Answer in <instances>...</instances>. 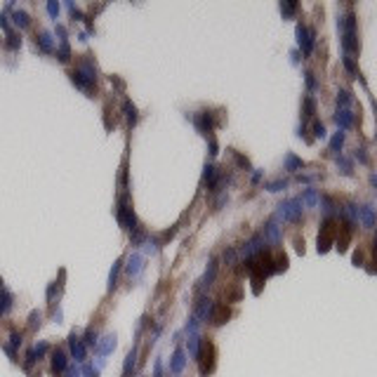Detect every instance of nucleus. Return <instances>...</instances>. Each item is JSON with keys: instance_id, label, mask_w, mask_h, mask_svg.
Wrapping results in <instances>:
<instances>
[{"instance_id": "nucleus-1", "label": "nucleus", "mask_w": 377, "mask_h": 377, "mask_svg": "<svg viewBox=\"0 0 377 377\" xmlns=\"http://www.w3.org/2000/svg\"><path fill=\"white\" fill-rule=\"evenodd\" d=\"M68 78L71 83L76 85V87H81V90H90L97 81V66H94L92 59H81L76 68L68 73Z\"/></svg>"}, {"instance_id": "nucleus-2", "label": "nucleus", "mask_w": 377, "mask_h": 377, "mask_svg": "<svg viewBox=\"0 0 377 377\" xmlns=\"http://www.w3.org/2000/svg\"><path fill=\"white\" fill-rule=\"evenodd\" d=\"M116 219L121 224L123 229H137V217H135V210L130 205V196L127 193H121L118 198V208H116Z\"/></svg>"}, {"instance_id": "nucleus-3", "label": "nucleus", "mask_w": 377, "mask_h": 377, "mask_svg": "<svg viewBox=\"0 0 377 377\" xmlns=\"http://www.w3.org/2000/svg\"><path fill=\"white\" fill-rule=\"evenodd\" d=\"M302 210H304V205H302L299 198H288V201H283L276 208V219H281V222H299L302 219Z\"/></svg>"}, {"instance_id": "nucleus-4", "label": "nucleus", "mask_w": 377, "mask_h": 377, "mask_svg": "<svg viewBox=\"0 0 377 377\" xmlns=\"http://www.w3.org/2000/svg\"><path fill=\"white\" fill-rule=\"evenodd\" d=\"M215 344L208 339H203V344H201V354H198V373H201V377H208L212 370H215Z\"/></svg>"}, {"instance_id": "nucleus-5", "label": "nucleus", "mask_w": 377, "mask_h": 377, "mask_svg": "<svg viewBox=\"0 0 377 377\" xmlns=\"http://www.w3.org/2000/svg\"><path fill=\"white\" fill-rule=\"evenodd\" d=\"M262 252H267V238H264L262 233L250 236V238L238 248V257H241V259H250V257H257V255H262Z\"/></svg>"}, {"instance_id": "nucleus-6", "label": "nucleus", "mask_w": 377, "mask_h": 377, "mask_svg": "<svg viewBox=\"0 0 377 377\" xmlns=\"http://www.w3.org/2000/svg\"><path fill=\"white\" fill-rule=\"evenodd\" d=\"M295 36H297V45H299V50L302 54H307L309 57L314 52V45H316V28L314 26H307V24H297L295 28Z\"/></svg>"}, {"instance_id": "nucleus-7", "label": "nucleus", "mask_w": 377, "mask_h": 377, "mask_svg": "<svg viewBox=\"0 0 377 377\" xmlns=\"http://www.w3.org/2000/svg\"><path fill=\"white\" fill-rule=\"evenodd\" d=\"M335 219L325 217L321 224V233H318V252H328L330 245H335Z\"/></svg>"}, {"instance_id": "nucleus-8", "label": "nucleus", "mask_w": 377, "mask_h": 377, "mask_svg": "<svg viewBox=\"0 0 377 377\" xmlns=\"http://www.w3.org/2000/svg\"><path fill=\"white\" fill-rule=\"evenodd\" d=\"M191 121H193L196 130H198L201 135H210V132L215 130V121H212V113H210V111H198V113H193Z\"/></svg>"}, {"instance_id": "nucleus-9", "label": "nucleus", "mask_w": 377, "mask_h": 377, "mask_svg": "<svg viewBox=\"0 0 377 377\" xmlns=\"http://www.w3.org/2000/svg\"><path fill=\"white\" fill-rule=\"evenodd\" d=\"M68 349H71V356L76 358V363H83V361L87 358V347H85L83 337L76 335V333L68 335Z\"/></svg>"}, {"instance_id": "nucleus-10", "label": "nucleus", "mask_w": 377, "mask_h": 377, "mask_svg": "<svg viewBox=\"0 0 377 377\" xmlns=\"http://www.w3.org/2000/svg\"><path fill=\"white\" fill-rule=\"evenodd\" d=\"M356 24H358V19H356L354 12H344L337 17V28H339L342 36H358L356 33Z\"/></svg>"}, {"instance_id": "nucleus-11", "label": "nucleus", "mask_w": 377, "mask_h": 377, "mask_svg": "<svg viewBox=\"0 0 377 377\" xmlns=\"http://www.w3.org/2000/svg\"><path fill=\"white\" fill-rule=\"evenodd\" d=\"M212 309H215V302H212L210 297H201V299H198V304H196L193 316L198 318V323H208V321H210V316H212Z\"/></svg>"}, {"instance_id": "nucleus-12", "label": "nucleus", "mask_w": 377, "mask_h": 377, "mask_svg": "<svg viewBox=\"0 0 377 377\" xmlns=\"http://www.w3.org/2000/svg\"><path fill=\"white\" fill-rule=\"evenodd\" d=\"M123 267H125V271H127L130 278H137V276L144 271V255H142V252H130L127 264H123Z\"/></svg>"}, {"instance_id": "nucleus-13", "label": "nucleus", "mask_w": 377, "mask_h": 377, "mask_svg": "<svg viewBox=\"0 0 377 377\" xmlns=\"http://www.w3.org/2000/svg\"><path fill=\"white\" fill-rule=\"evenodd\" d=\"M50 368H52V375H64L68 368V358L64 349H54L52 351V361H50Z\"/></svg>"}, {"instance_id": "nucleus-14", "label": "nucleus", "mask_w": 377, "mask_h": 377, "mask_svg": "<svg viewBox=\"0 0 377 377\" xmlns=\"http://www.w3.org/2000/svg\"><path fill=\"white\" fill-rule=\"evenodd\" d=\"M358 219H361L363 229H375L377 215H375V210H373V205H368V203L358 205Z\"/></svg>"}, {"instance_id": "nucleus-15", "label": "nucleus", "mask_w": 377, "mask_h": 377, "mask_svg": "<svg viewBox=\"0 0 377 377\" xmlns=\"http://www.w3.org/2000/svg\"><path fill=\"white\" fill-rule=\"evenodd\" d=\"M215 276H217V259H210V262H208V269L203 273V278L198 281V285H196V293L208 290V288L212 285V281H215Z\"/></svg>"}, {"instance_id": "nucleus-16", "label": "nucleus", "mask_w": 377, "mask_h": 377, "mask_svg": "<svg viewBox=\"0 0 377 377\" xmlns=\"http://www.w3.org/2000/svg\"><path fill=\"white\" fill-rule=\"evenodd\" d=\"M231 318V311L227 304L222 302H215V309H212V316H210V323L212 325H224Z\"/></svg>"}, {"instance_id": "nucleus-17", "label": "nucleus", "mask_w": 377, "mask_h": 377, "mask_svg": "<svg viewBox=\"0 0 377 377\" xmlns=\"http://www.w3.org/2000/svg\"><path fill=\"white\" fill-rule=\"evenodd\" d=\"M335 123L339 125V130H347L356 123V113L351 108H337L335 111Z\"/></svg>"}, {"instance_id": "nucleus-18", "label": "nucleus", "mask_w": 377, "mask_h": 377, "mask_svg": "<svg viewBox=\"0 0 377 377\" xmlns=\"http://www.w3.org/2000/svg\"><path fill=\"white\" fill-rule=\"evenodd\" d=\"M116 339H118V337H116V333H108V335H104L99 342H97V354L106 358L108 354L116 349Z\"/></svg>"}, {"instance_id": "nucleus-19", "label": "nucleus", "mask_w": 377, "mask_h": 377, "mask_svg": "<svg viewBox=\"0 0 377 377\" xmlns=\"http://www.w3.org/2000/svg\"><path fill=\"white\" fill-rule=\"evenodd\" d=\"M184 365H187V351L182 349V347H177L175 354H172V358H170V373H172V375H179V373L184 370Z\"/></svg>"}, {"instance_id": "nucleus-20", "label": "nucleus", "mask_w": 377, "mask_h": 377, "mask_svg": "<svg viewBox=\"0 0 377 377\" xmlns=\"http://www.w3.org/2000/svg\"><path fill=\"white\" fill-rule=\"evenodd\" d=\"M36 45L41 47L42 52H52V50H54L52 31H47V28H41V31H38V36H36Z\"/></svg>"}, {"instance_id": "nucleus-21", "label": "nucleus", "mask_w": 377, "mask_h": 377, "mask_svg": "<svg viewBox=\"0 0 377 377\" xmlns=\"http://www.w3.org/2000/svg\"><path fill=\"white\" fill-rule=\"evenodd\" d=\"M262 236L267 238V243H271V245H278L281 243V229H278V224L271 219V222H267L264 224V231H262Z\"/></svg>"}, {"instance_id": "nucleus-22", "label": "nucleus", "mask_w": 377, "mask_h": 377, "mask_svg": "<svg viewBox=\"0 0 377 377\" xmlns=\"http://www.w3.org/2000/svg\"><path fill=\"white\" fill-rule=\"evenodd\" d=\"M201 344H203V337L196 333V335H188L187 339V351L191 358H198V354H201Z\"/></svg>"}, {"instance_id": "nucleus-23", "label": "nucleus", "mask_w": 377, "mask_h": 377, "mask_svg": "<svg viewBox=\"0 0 377 377\" xmlns=\"http://www.w3.org/2000/svg\"><path fill=\"white\" fill-rule=\"evenodd\" d=\"M283 168H285L288 172H297V170L304 168V161L297 158L295 153H285V158H283Z\"/></svg>"}, {"instance_id": "nucleus-24", "label": "nucleus", "mask_w": 377, "mask_h": 377, "mask_svg": "<svg viewBox=\"0 0 377 377\" xmlns=\"http://www.w3.org/2000/svg\"><path fill=\"white\" fill-rule=\"evenodd\" d=\"M137 347H132L130 349V354L125 356V363H123V377H130L132 375V370H135V365H137Z\"/></svg>"}, {"instance_id": "nucleus-25", "label": "nucleus", "mask_w": 377, "mask_h": 377, "mask_svg": "<svg viewBox=\"0 0 377 377\" xmlns=\"http://www.w3.org/2000/svg\"><path fill=\"white\" fill-rule=\"evenodd\" d=\"M302 205H307V208H316L321 198H318V193H316V188H304V193H302Z\"/></svg>"}, {"instance_id": "nucleus-26", "label": "nucleus", "mask_w": 377, "mask_h": 377, "mask_svg": "<svg viewBox=\"0 0 377 377\" xmlns=\"http://www.w3.org/2000/svg\"><path fill=\"white\" fill-rule=\"evenodd\" d=\"M321 208H323L325 217H333L335 212H339V203H335L330 196H321Z\"/></svg>"}, {"instance_id": "nucleus-27", "label": "nucleus", "mask_w": 377, "mask_h": 377, "mask_svg": "<svg viewBox=\"0 0 377 377\" xmlns=\"http://www.w3.org/2000/svg\"><path fill=\"white\" fill-rule=\"evenodd\" d=\"M123 111H125V118H127V125L132 127V125L137 123V106L132 104V102H130V99H125V102H123Z\"/></svg>"}, {"instance_id": "nucleus-28", "label": "nucleus", "mask_w": 377, "mask_h": 377, "mask_svg": "<svg viewBox=\"0 0 377 377\" xmlns=\"http://www.w3.org/2000/svg\"><path fill=\"white\" fill-rule=\"evenodd\" d=\"M121 269H123V262L116 259L113 267H111V273H108V290H113V288L118 285V273H121Z\"/></svg>"}, {"instance_id": "nucleus-29", "label": "nucleus", "mask_w": 377, "mask_h": 377, "mask_svg": "<svg viewBox=\"0 0 377 377\" xmlns=\"http://www.w3.org/2000/svg\"><path fill=\"white\" fill-rule=\"evenodd\" d=\"M342 64H344V68L349 71V76H351V78H361V71H358V66H356L354 57H349V54H344V57H342Z\"/></svg>"}, {"instance_id": "nucleus-30", "label": "nucleus", "mask_w": 377, "mask_h": 377, "mask_svg": "<svg viewBox=\"0 0 377 377\" xmlns=\"http://www.w3.org/2000/svg\"><path fill=\"white\" fill-rule=\"evenodd\" d=\"M12 21H14V26H19V28L31 26V17H28L24 10H17V12L12 14Z\"/></svg>"}, {"instance_id": "nucleus-31", "label": "nucleus", "mask_w": 377, "mask_h": 377, "mask_svg": "<svg viewBox=\"0 0 377 377\" xmlns=\"http://www.w3.org/2000/svg\"><path fill=\"white\" fill-rule=\"evenodd\" d=\"M344 132H342V130H337L335 135H333V139H330V151H333V153H339V151H342V147H344Z\"/></svg>"}, {"instance_id": "nucleus-32", "label": "nucleus", "mask_w": 377, "mask_h": 377, "mask_svg": "<svg viewBox=\"0 0 377 377\" xmlns=\"http://www.w3.org/2000/svg\"><path fill=\"white\" fill-rule=\"evenodd\" d=\"M302 108H304V116L311 118V116L316 113V97H314V94H307L304 102H302Z\"/></svg>"}, {"instance_id": "nucleus-33", "label": "nucleus", "mask_w": 377, "mask_h": 377, "mask_svg": "<svg viewBox=\"0 0 377 377\" xmlns=\"http://www.w3.org/2000/svg\"><path fill=\"white\" fill-rule=\"evenodd\" d=\"M351 102H354V97H351L349 90H339L337 92V108H349Z\"/></svg>"}, {"instance_id": "nucleus-34", "label": "nucleus", "mask_w": 377, "mask_h": 377, "mask_svg": "<svg viewBox=\"0 0 377 377\" xmlns=\"http://www.w3.org/2000/svg\"><path fill=\"white\" fill-rule=\"evenodd\" d=\"M264 188L269 191V193H278V191H285L288 188V179H273V182H267Z\"/></svg>"}, {"instance_id": "nucleus-35", "label": "nucleus", "mask_w": 377, "mask_h": 377, "mask_svg": "<svg viewBox=\"0 0 377 377\" xmlns=\"http://www.w3.org/2000/svg\"><path fill=\"white\" fill-rule=\"evenodd\" d=\"M297 7H299V5H297L295 0H283V2H281V12H283V17H293V14L297 12Z\"/></svg>"}, {"instance_id": "nucleus-36", "label": "nucleus", "mask_w": 377, "mask_h": 377, "mask_svg": "<svg viewBox=\"0 0 377 377\" xmlns=\"http://www.w3.org/2000/svg\"><path fill=\"white\" fill-rule=\"evenodd\" d=\"M304 81H307V90H309V92H316V90L321 87L318 81H316V73H314V71H307V73H304Z\"/></svg>"}, {"instance_id": "nucleus-37", "label": "nucleus", "mask_w": 377, "mask_h": 377, "mask_svg": "<svg viewBox=\"0 0 377 377\" xmlns=\"http://www.w3.org/2000/svg\"><path fill=\"white\" fill-rule=\"evenodd\" d=\"M222 259L227 262V264H236L241 257H238V248H227L224 250V255H222Z\"/></svg>"}, {"instance_id": "nucleus-38", "label": "nucleus", "mask_w": 377, "mask_h": 377, "mask_svg": "<svg viewBox=\"0 0 377 377\" xmlns=\"http://www.w3.org/2000/svg\"><path fill=\"white\" fill-rule=\"evenodd\" d=\"M12 302H14V297H12V293H2L0 295V316L5 314V311L12 307Z\"/></svg>"}, {"instance_id": "nucleus-39", "label": "nucleus", "mask_w": 377, "mask_h": 377, "mask_svg": "<svg viewBox=\"0 0 377 377\" xmlns=\"http://www.w3.org/2000/svg\"><path fill=\"white\" fill-rule=\"evenodd\" d=\"M57 57H59V62H64V64H66L68 59H71V47H68V42H62V45H59V50H57Z\"/></svg>"}, {"instance_id": "nucleus-40", "label": "nucleus", "mask_w": 377, "mask_h": 377, "mask_svg": "<svg viewBox=\"0 0 377 377\" xmlns=\"http://www.w3.org/2000/svg\"><path fill=\"white\" fill-rule=\"evenodd\" d=\"M285 269H288V257H285V255H276V259H273V273L285 271Z\"/></svg>"}, {"instance_id": "nucleus-41", "label": "nucleus", "mask_w": 377, "mask_h": 377, "mask_svg": "<svg viewBox=\"0 0 377 377\" xmlns=\"http://www.w3.org/2000/svg\"><path fill=\"white\" fill-rule=\"evenodd\" d=\"M337 168L342 170V175H351V161L344 156H337Z\"/></svg>"}, {"instance_id": "nucleus-42", "label": "nucleus", "mask_w": 377, "mask_h": 377, "mask_svg": "<svg viewBox=\"0 0 377 377\" xmlns=\"http://www.w3.org/2000/svg\"><path fill=\"white\" fill-rule=\"evenodd\" d=\"M83 342H85V347H97V342H99V339H97V333H94L92 328H87V330H85Z\"/></svg>"}, {"instance_id": "nucleus-43", "label": "nucleus", "mask_w": 377, "mask_h": 377, "mask_svg": "<svg viewBox=\"0 0 377 377\" xmlns=\"http://www.w3.org/2000/svg\"><path fill=\"white\" fill-rule=\"evenodd\" d=\"M7 47H10V50H19V47H21V38H19L17 33H12V31L7 33Z\"/></svg>"}, {"instance_id": "nucleus-44", "label": "nucleus", "mask_w": 377, "mask_h": 377, "mask_svg": "<svg viewBox=\"0 0 377 377\" xmlns=\"http://www.w3.org/2000/svg\"><path fill=\"white\" fill-rule=\"evenodd\" d=\"M314 137H316V139H325V137H328V132H325V125L321 121L314 123Z\"/></svg>"}, {"instance_id": "nucleus-45", "label": "nucleus", "mask_w": 377, "mask_h": 377, "mask_svg": "<svg viewBox=\"0 0 377 377\" xmlns=\"http://www.w3.org/2000/svg\"><path fill=\"white\" fill-rule=\"evenodd\" d=\"M231 158H233V161H236V165H241L243 170H245V168H250V161H248V158H245V156H241V153H238V151H231Z\"/></svg>"}, {"instance_id": "nucleus-46", "label": "nucleus", "mask_w": 377, "mask_h": 377, "mask_svg": "<svg viewBox=\"0 0 377 377\" xmlns=\"http://www.w3.org/2000/svg\"><path fill=\"white\" fill-rule=\"evenodd\" d=\"M41 318H42L41 311H31V316H28V328L33 330L36 325H41Z\"/></svg>"}, {"instance_id": "nucleus-47", "label": "nucleus", "mask_w": 377, "mask_h": 377, "mask_svg": "<svg viewBox=\"0 0 377 377\" xmlns=\"http://www.w3.org/2000/svg\"><path fill=\"white\" fill-rule=\"evenodd\" d=\"M47 349H50V344H47V342H41V344H36V347H33V351H36V356H38V358H42V356L47 354Z\"/></svg>"}, {"instance_id": "nucleus-48", "label": "nucleus", "mask_w": 377, "mask_h": 377, "mask_svg": "<svg viewBox=\"0 0 377 377\" xmlns=\"http://www.w3.org/2000/svg\"><path fill=\"white\" fill-rule=\"evenodd\" d=\"M64 375H66V377H83V370L78 368V365H68Z\"/></svg>"}, {"instance_id": "nucleus-49", "label": "nucleus", "mask_w": 377, "mask_h": 377, "mask_svg": "<svg viewBox=\"0 0 377 377\" xmlns=\"http://www.w3.org/2000/svg\"><path fill=\"white\" fill-rule=\"evenodd\" d=\"M47 12H50V14L54 17V19H57V17H59V2L50 0V2H47Z\"/></svg>"}, {"instance_id": "nucleus-50", "label": "nucleus", "mask_w": 377, "mask_h": 377, "mask_svg": "<svg viewBox=\"0 0 377 377\" xmlns=\"http://www.w3.org/2000/svg\"><path fill=\"white\" fill-rule=\"evenodd\" d=\"M354 156L358 158V163H363V165L370 161V158H368V153H365V148H356V153H354Z\"/></svg>"}, {"instance_id": "nucleus-51", "label": "nucleus", "mask_w": 377, "mask_h": 377, "mask_svg": "<svg viewBox=\"0 0 377 377\" xmlns=\"http://www.w3.org/2000/svg\"><path fill=\"white\" fill-rule=\"evenodd\" d=\"M153 377H163V361L161 358H156V363H153Z\"/></svg>"}, {"instance_id": "nucleus-52", "label": "nucleus", "mask_w": 377, "mask_h": 377, "mask_svg": "<svg viewBox=\"0 0 377 377\" xmlns=\"http://www.w3.org/2000/svg\"><path fill=\"white\" fill-rule=\"evenodd\" d=\"M57 33H59V41L62 42H68L66 41V26H64V24H57Z\"/></svg>"}, {"instance_id": "nucleus-53", "label": "nucleus", "mask_w": 377, "mask_h": 377, "mask_svg": "<svg viewBox=\"0 0 377 377\" xmlns=\"http://www.w3.org/2000/svg\"><path fill=\"white\" fill-rule=\"evenodd\" d=\"M0 26H2L5 31H7V33H10V17H7L5 12L0 14Z\"/></svg>"}, {"instance_id": "nucleus-54", "label": "nucleus", "mask_w": 377, "mask_h": 377, "mask_svg": "<svg viewBox=\"0 0 377 377\" xmlns=\"http://www.w3.org/2000/svg\"><path fill=\"white\" fill-rule=\"evenodd\" d=\"M54 293H57V281H54V283H50V288H47V299H50V302H52Z\"/></svg>"}, {"instance_id": "nucleus-55", "label": "nucleus", "mask_w": 377, "mask_h": 377, "mask_svg": "<svg viewBox=\"0 0 377 377\" xmlns=\"http://www.w3.org/2000/svg\"><path fill=\"white\" fill-rule=\"evenodd\" d=\"M219 153V147H217L215 139H210V156H217Z\"/></svg>"}, {"instance_id": "nucleus-56", "label": "nucleus", "mask_w": 377, "mask_h": 377, "mask_svg": "<svg viewBox=\"0 0 377 377\" xmlns=\"http://www.w3.org/2000/svg\"><path fill=\"white\" fill-rule=\"evenodd\" d=\"M316 175H297V182H314Z\"/></svg>"}, {"instance_id": "nucleus-57", "label": "nucleus", "mask_w": 377, "mask_h": 377, "mask_svg": "<svg viewBox=\"0 0 377 377\" xmlns=\"http://www.w3.org/2000/svg\"><path fill=\"white\" fill-rule=\"evenodd\" d=\"M259 179H262V170H255V172H252V184H257Z\"/></svg>"}, {"instance_id": "nucleus-58", "label": "nucleus", "mask_w": 377, "mask_h": 377, "mask_svg": "<svg viewBox=\"0 0 377 377\" xmlns=\"http://www.w3.org/2000/svg\"><path fill=\"white\" fill-rule=\"evenodd\" d=\"M290 57H293V64H299V52H297V50H293Z\"/></svg>"}, {"instance_id": "nucleus-59", "label": "nucleus", "mask_w": 377, "mask_h": 377, "mask_svg": "<svg viewBox=\"0 0 377 377\" xmlns=\"http://www.w3.org/2000/svg\"><path fill=\"white\" fill-rule=\"evenodd\" d=\"M370 182H373V187L377 188V172H375V175H370Z\"/></svg>"}, {"instance_id": "nucleus-60", "label": "nucleus", "mask_w": 377, "mask_h": 377, "mask_svg": "<svg viewBox=\"0 0 377 377\" xmlns=\"http://www.w3.org/2000/svg\"><path fill=\"white\" fill-rule=\"evenodd\" d=\"M373 245H375V250H377V236H375V241H373Z\"/></svg>"}, {"instance_id": "nucleus-61", "label": "nucleus", "mask_w": 377, "mask_h": 377, "mask_svg": "<svg viewBox=\"0 0 377 377\" xmlns=\"http://www.w3.org/2000/svg\"><path fill=\"white\" fill-rule=\"evenodd\" d=\"M0 290H2V278H0Z\"/></svg>"}, {"instance_id": "nucleus-62", "label": "nucleus", "mask_w": 377, "mask_h": 377, "mask_svg": "<svg viewBox=\"0 0 377 377\" xmlns=\"http://www.w3.org/2000/svg\"><path fill=\"white\" fill-rule=\"evenodd\" d=\"M375 139H377V135H375Z\"/></svg>"}]
</instances>
